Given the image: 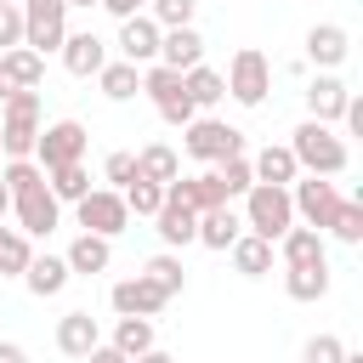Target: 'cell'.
I'll list each match as a JSON object with an SVG mask.
<instances>
[{
  "label": "cell",
  "instance_id": "ffe728a7",
  "mask_svg": "<svg viewBox=\"0 0 363 363\" xmlns=\"http://www.w3.org/2000/svg\"><path fill=\"white\" fill-rule=\"evenodd\" d=\"M164 193H170V199H182L193 216H204V210L227 204V199H221V187H216V170H199V176H176Z\"/></svg>",
  "mask_w": 363,
  "mask_h": 363
},
{
  "label": "cell",
  "instance_id": "d4e9b609",
  "mask_svg": "<svg viewBox=\"0 0 363 363\" xmlns=\"http://www.w3.org/2000/svg\"><path fill=\"white\" fill-rule=\"evenodd\" d=\"M250 170H255V182H267V187H289V182H301L295 153H289V147H272V142L250 159Z\"/></svg>",
  "mask_w": 363,
  "mask_h": 363
},
{
  "label": "cell",
  "instance_id": "30bf717a",
  "mask_svg": "<svg viewBox=\"0 0 363 363\" xmlns=\"http://www.w3.org/2000/svg\"><path fill=\"white\" fill-rule=\"evenodd\" d=\"M159 34H164V28H159L147 11L125 17V23H119V40H113L119 62H130V68H147V62H159Z\"/></svg>",
  "mask_w": 363,
  "mask_h": 363
},
{
  "label": "cell",
  "instance_id": "52a82bcc",
  "mask_svg": "<svg viewBox=\"0 0 363 363\" xmlns=\"http://www.w3.org/2000/svg\"><path fill=\"white\" fill-rule=\"evenodd\" d=\"M23 6V45L28 51H62L68 40V6L62 0H17Z\"/></svg>",
  "mask_w": 363,
  "mask_h": 363
},
{
  "label": "cell",
  "instance_id": "74e56055",
  "mask_svg": "<svg viewBox=\"0 0 363 363\" xmlns=\"http://www.w3.org/2000/svg\"><path fill=\"white\" fill-rule=\"evenodd\" d=\"M159 204H164V187H159V182H142V176H136V182L125 187V210H130V216H147V221H153Z\"/></svg>",
  "mask_w": 363,
  "mask_h": 363
},
{
  "label": "cell",
  "instance_id": "cb8c5ba5",
  "mask_svg": "<svg viewBox=\"0 0 363 363\" xmlns=\"http://www.w3.org/2000/svg\"><path fill=\"white\" fill-rule=\"evenodd\" d=\"M136 176H142V182H159V187H170V182L182 176V153H176L170 142H147V147L136 153Z\"/></svg>",
  "mask_w": 363,
  "mask_h": 363
},
{
  "label": "cell",
  "instance_id": "6da1fadb",
  "mask_svg": "<svg viewBox=\"0 0 363 363\" xmlns=\"http://www.w3.org/2000/svg\"><path fill=\"white\" fill-rule=\"evenodd\" d=\"M289 153H295V164L306 170V176H340L346 164H352V147H346V136L335 130V125H318V119H301L295 125V136L284 142Z\"/></svg>",
  "mask_w": 363,
  "mask_h": 363
},
{
  "label": "cell",
  "instance_id": "4fadbf2b",
  "mask_svg": "<svg viewBox=\"0 0 363 363\" xmlns=\"http://www.w3.org/2000/svg\"><path fill=\"white\" fill-rule=\"evenodd\" d=\"M108 306H113L119 318H159L170 301H164V295H159V289L136 272V278H119V284L108 289Z\"/></svg>",
  "mask_w": 363,
  "mask_h": 363
},
{
  "label": "cell",
  "instance_id": "5bb4252c",
  "mask_svg": "<svg viewBox=\"0 0 363 363\" xmlns=\"http://www.w3.org/2000/svg\"><path fill=\"white\" fill-rule=\"evenodd\" d=\"M346 102H352V91H346L340 74H318V79L306 85V119H318V125H340Z\"/></svg>",
  "mask_w": 363,
  "mask_h": 363
},
{
  "label": "cell",
  "instance_id": "7402d4cb",
  "mask_svg": "<svg viewBox=\"0 0 363 363\" xmlns=\"http://www.w3.org/2000/svg\"><path fill=\"white\" fill-rule=\"evenodd\" d=\"M68 272L74 278H96V272H108V261H113V244L108 238H96V233H79L74 244H68Z\"/></svg>",
  "mask_w": 363,
  "mask_h": 363
},
{
  "label": "cell",
  "instance_id": "9a60e30c",
  "mask_svg": "<svg viewBox=\"0 0 363 363\" xmlns=\"http://www.w3.org/2000/svg\"><path fill=\"white\" fill-rule=\"evenodd\" d=\"M102 62H108V40H96L91 28H79V34L62 40V68H68L74 79H96Z\"/></svg>",
  "mask_w": 363,
  "mask_h": 363
},
{
  "label": "cell",
  "instance_id": "5b68a950",
  "mask_svg": "<svg viewBox=\"0 0 363 363\" xmlns=\"http://www.w3.org/2000/svg\"><path fill=\"white\" fill-rule=\"evenodd\" d=\"M182 147H187V159H199V164H221V159H238V153H244V130L227 125V119L199 113V119L182 130Z\"/></svg>",
  "mask_w": 363,
  "mask_h": 363
},
{
  "label": "cell",
  "instance_id": "ab89813d",
  "mask_svg": "<svg viewBox=\"0 0 363 363\" xmlns=\"http://www.w3.org/2000/svg\"><path fill=\"white\" fill-rule=\"evenodd\" d=\"M102 182H113V193H125L136 182V153H108L102 159Z\"/></svg>",
  "mask_w": 363,
  "mask_h": 363
},
{
  "label": "cell",
  "instance_id": "44dd1931",
  "mask_svg": "<svg viewBox=\"0 0 363 363\" xmlns=\"http://www.w3.org/2000/svg\"><path fill=\"white\" fill-rule=\"evenodd\" d=\"M238 233H244V216H238L233 204H216V210L199 216V238H193V244H204V250H233Z\"/></svg>",
  "mask_w": 363,
  "mask_h": 363
},
{
  "label": "cell",
  "instance_id": "f1b7e54d",
  "mask_svg": "<svg viewBox=\"0 0 363 363\" xmlns=\"http://www.w3.org/2000/svg\"><path fill=\"white\" fill-rule=\"evenodd\" d=\"M0 68L11 74V85H17V91H40V79H45V57H40V51H28V45H11V51L0 57Z\"/></svg>",
  "mask_w": 363,
  "mask_h": 363
},
{
  "label": "cell",
  "instance_id": "4316f807",
  "mask_svg": "<svg viewBox=\"0 0 363 363\" xmlns=\"http://www.w3.org/2000/svg\"><path fill=\"white\" fill-rule=\"evenodd\" d=\"M142 278H147L164 301H176V295L187 289V267H182V255H176V250H159V255L142 267Z\"/></svg>",
  "mask_w": 363,
  "mask_h": 363
},
{
  "label": "cell",
  "instance_id": "277c9868",
  "mask_svg": "<svg viewBox=\"0 0 363 363\" xmlns=\"http://www.w3.org/2000/svg\"><path fill=\"white\" fill-rule=\"evenodd\" d=\"M221 79H227V96H233L238 108H261V102H267V91H272V62H267V51L238 45Z\"/></svg>",
  "mask_w": 363,
  "mask_h": 363
},
{
  "label": "cell",
  "instance_id": "4dcf8cb0",
  "mask_svg": "<svg viewBox=\"0 0 363 363\" xmlns=\"http://www.w3.org/2000/svg\"><path fill=\"white\" fill-rule=\"evenodd\" d=\"M182 91H187V102H193V108H216V102L227 96V79H221L216 68H204V62H199V68H187V74H182Z\"/></svg>",
  "mask_w": 363,
  "mask_h": 363
},
{
  "label": "cell",
  "instance_id": "7a4b0ae2",
  "mask_svg": "<svg viewBox=\"0 0 363 363\" xmlns=\"http://www.w3.org/2000/svg\"><path fill=\"white\" fill-rule=\"evenodd\" d=\"M34 142H40V91H11L0 102V153L34 159Z\"/></svg>",
  "mask_w": 363,
  "mask_h": 363
},
{
  "label": "cell",
  "instance_id": "f6af8a7d",
  "mask_svg": "<svg viewBox=\"0 0 363 363\" xmlns=\"http://www.w3.org/2000/svg\"><path fill=\"white\" fill-rule=\"evenodd\" d=\"M0 363H28V352L17 340H0Z\"/></svg>",
  "mask_w": 363,
  "mask_h": 363
},
{
  "label": "cell",
  "instance_id": "8d00e7d4",
  "mask_svg": "<svg viewBox=\"0 0 363 363\" xmlns=\"http://www.w3.org/2000/svg\"><path fill=\"white\" fill-rule=\"evenodd\" d=\"M323 233H335L340 244H363V199H340Z\"/></svg>",
  "mask_w": 363,
  "mask_h": 363
},
{
  "label": "cell",
  "instance_id": "2e32d148",
  "mask_svg": "<svg viewBox=\"0 0 363 363\" xmlns=\"http://www.w3.org/2000/svg\"><path fill=\"white\" fill-rule=\"evenodd\" d=\"M159 62L176 68V74L199 68V62H204V34H199L193 23H187V28H164V34H159Z\"/></svg>",
  "mask_w": 363,
  "mask_h": 363
},
{
  "label": "cell",
  "instance_id": "d6986e66",
  "mask_svg": "<svg viewBox=\"0 0 363 363\" xmlns=\"http://www.w3.org/2000/svg\"><path fill=\"white\" fill-rule=\"evenodd\" d=\"M272 250L284 255V267H323V261H329L323 233H312V227H301V221H295V227H289V233H284Z\"/></svg>",
  "mask_w": 363,
  "mask_h": 363
},
{
  "label": "cell",
  "instance_id": "9c48e42d",
  "mask_svg": "<svg viewBox=\"0 0 363 363\" xmlns=\"http://www.w3.org/2000/svg\"><path fill=\"white\" fill-rule=\"evenodd\" d=\"M289 204H295V221L301 227L323 233L329 216H335V204H340V187L329 176H306V182H289Z\"/></svg>",
  "mask_w": 363,
  "mask_h": 363
},
{
  "label": "cell",
  "instance_id": "e0dca14e",
  "mask_svg": "<svg viewBox=\"0 0 363 363\" xmlns=\"http://www.w3.org/2000/svg\"><path fill=\"white\" fill-rule=\"evenodd\" d=\"M153 233H159V244H164V250H182V244H193V238H199V216H193L182 199H170V193H164V204H159V216H153Z\"/></svg>",
  "mask_w": 363,
  "mask_h": 363
},
{
  "label": "cell",
  "instance_id": "f35d334b",
  "mask_svg": "<svg viewBox=\"0 0 363 363\" xmlns=\"http://www.w3.org/2000/svg\"><path fill=\"white\" fill-rule=\"evenodd\" d=\"M193 6H199V0H147V17H153L159 28H187V23H193Z\"/></svg>",
  "mask_w": 363,
  "mask_h": 363
},
{
  "label": "cell",
  "instance_id": "e575fe53",
  "mask_svg": "<svg viewBox=\"0 0 363 363\" xmlns=\"http://www.w3.org/2000/svg\"><path fill=\"white\" fill-rule=\"evenodd\" d=\"M108 346H119L125 357H142V352H153V318H119Z\"/></svg>",
  "mask_w": 363,
  "mask_h": 363
},
{
  "label": "cell",
  "instance_id": "484cf974",
  "mask_svg": "<svg viewBox=\"0 0 363 363\" xmlns=\"http://www.w3.org/2000/svg\"><path fill=\"white\" fill-rule=\"evenodd\" d=\"M227 255H233L238 278H267V272H272V255H278V250H272L267 238H255V233H238Z\"/></svg>",
  "mask_w": 363,
  "mask_h": 363
},
{
  "label": "cell",
  "instance_id": "ac0fdd59",
  "mask_svg": "<svg viewBox=\"0 0 363 363\" xmlns=\"http://www.w3.org/2000/svg\"><path fill=\"white\" fill-rule=\"evenodd\" d=\"M91 346H102V329H96V318H91L85 306L62 312V318H57V352H62V357H85Z\"/></svg>",
  "mask_w": 363,
  "mask_h": 363
},
{
  "label": "cell",
  "instance_id": "3957f363",
  "mask_svg": "<svg viewBox=\"0 0 363 363\" xmlns=\"http://www.w3.org/2000/svg\"><path fill=\"white\" fill-rule=\"evenodd\" d=\"M289 227H295V204H289V187H267V182H255V187L244 193V233H255V238L278 244Z\"/></svg>",
  "mask_w": 363,
  "mask_h": 363
},
{
  "label": "cell",
  "instance_id": "ee69618b",
  "mask_svg": "<svg viewBox=\"0 0 363 363\" xmlns=\"http://www.w3.org/2000/svg\"><path fill=\"white\" fill-rule=\"evenodd\" d=\"M102 11H113V17L125 23V17H136V11H147V0H102Z\"/></svg>",
  "mask_w": 363,
  "mask_h": 363
},
{
  "label": "cell",
  "instance_id": "7c38bea8",
  "mask_svg": "<svg viewBox=\"0 0 363 363\" xmlns=\"http://www.w3.org/2000/svg\"><path fill=\"white\" fill-rule=\"evenodd\" d=\"M346 57H352V34H346L340 23H312V28H306V62H312L318 74H335Z\"/></svg>",
  "mask_w": 363,
  "mask_h": 363
},
{
  "label": "cell",
  "instance_id": "681fc988",
  "mask_svg": "<svg viewBox=\"0 0 363 363\" xmlns=\"http://www.w3.org/2000/svg\"><path fill=\"white\" fill-rule=\"evenodd\" d=\"M62 6H68V11H74V6H79V11H91V6H102V0H62Z\"/></svg>",
  "mask_w": 363,
  "mask_h": 363
},
{
  "label": "cell",
  "instance_id": "1f68e13d",
  "mask_svg": "<svg viewBox=\"0 0 363 363\" xmlns=\"http://www.w3.org/2000/svg\"><path fill=\"white\" fill-rule=\"evenodd\" d=\"M142 91H147V102L153 108H164V102H182L187 91H182V74L176 68H164V62H147L142 68Z\"/></svg>",
  "mask_w": 363,
  "mask_h": 363
},
{
  "label": "cell",
  "instance_id": "c3c4849f",
  "mask_svg": "<svg viewBox=\"0 0 363 363\" xmlns=\"http://www.w3.org/2000/svg\"><path fill=\"white\" fill-rule=\"evenodd\" d=\"M11 216V193H6V182H0V221Z\"/></svg>",
  "mask_w": 363,
  "mask_h": 363
},
{
  "label": "cell",
  "instance_id": "d6a6232c",
  "mask_svg": "<svg viewBox=\"0 0 363 363\" xmlns=\"http://www.w3.org/2000/svg\"><path fill=\"white\" fill-rule=\"evenodd\" d=\"M45 187H51V199H57V204H79V199L91 193V170H85V164L45 170Z\"/></svg>",
  "mask_w": 363,
  "mask_h": 363
},
{
  "label": "cell",
  "instance_id": "f546056e",
  "mask_svg": "<svg viewBox=\"0 0 363 363\" xmlns=\"http://www.w3.org/2000/svg\"><path fill=\"white\" fill-rule=\"evenodd\" d=\"M96 85H102V96H108V102H130V96L142 91V68H130V62L108 57V62H102V74H96Z\"/></svg>",
  "mask_w": 363,
  "mask_h": 363
},
{
  "label": "cell",
  "instance_id": "8992f818",
  "mask_svg": "<svg viewBox=\"0 0 363 363\" xmlns=\"http://www.w3.org/2000/svg\"><path fill=\"white\" fill-rule=\"evenodd\" d=\"M85 147H91V130H85L79 119H57V125H40V142H34V164H40V170L85 164Z\"/></svg>",
  "mask_w": 363,
  "mask_h": 363
},
{
  "label": "cell",
  "instance_id": "d590c367",
  "mask_svg": "<svg viewBox=\"0 0 363 363\" xmlns=\"http://www.w3.org/2000/svg\"><path fill=\"white\" fill-rule=\"evenodd\" d=\"M216 187H221V199L233 204V199H244L250 187H255V170H250V159L238 153V159H221L216 164Z\"/></svg>",
  "mask_w": 363,
  "mask_h": 363
},
{
  "label": "cell",
  "instance_id": "f907efd6",
  "mask_svg": "<svg viewBox=\"0 0 363 363\" xmlns=\"http://www.w3.org/2000/svg\"><path fill=\"white\" fill-rule=\"evenodd\" d=\"M340 363H363V352H346V357H340Z\"/></svg>",
  "mask_w": 363,
  "mask_h": 363
},
{
  "label": "cell",
  "instance_id": "ba28073f",
  "mask_svg": "<svg viewBox=\"0 0 363 363\" xmlns=\"http://www.w3.org/2000/svg\"><path fill=\"white\" fill-rule=\"evenodd\" d=\"M74 216H79V233H96V238H108V244L130 227L125 193H113V187H91V193L74 204Z\"/></svg>",
  "mask_w": 363,
  "mask_h": 363
},
{
  "label": "cell",
  "instance_id": "7bdbcfd3",
  "mask_svg": "<svg viewBox=\"0 0 363 363\" xmlns=\"http://www.w3.org/2000/svg\"><path fill=\"white\" fill-rule=\"evenodd\" d=\"M79 363H130V357H125L119 346H108V340H102V346H91V352H85Z\"/></svg>",
  "mask_w": 363,
  "mask_h": 363
},
{
  "label": "cell",
  "instance_id": "603a6c76",
  "mask_svg": "<svg viewBox=\"0 0 363 363\" xmlns=\"http://www.w3.org/2000/svg\"><path fill=\"white\" fill-rule=\"evenodd\" d=\"M68 261L62 255H34L28 267H23V284H28V295H40V301H51V295H62L68 289Z\"/></svg>",
  "mask_w": 363,
  "mask_h": 363
},
{
  "label": "cell",
  "instance_id": "60d3db41",
  "mask_svg": "<svg viewBox=\"0 0 363 363\" xmlns=\"http://www.w3.org/2000/svg\"><path fill=\"white\" fill-rule=\"evenodd\" d=\"M340 357H346L340 335H312V340L301 346V363H340Z\"/></svg>",
  "mask_w": 363,
  "mask_h": 363
},
{
  "label": "cell",
  "instance_id": "83f0119b",
  "mask_svg": "<svg viewBox=\"0 0 363 363\" xmlns=\"http://www.w3.org/2000/svg\"><path fill=\"white\" fill-rule=\"evenodd\" d=\"M284 295L289 301H323L329 295V261L323 267H284Z\"/></svg>",
  "mask_w": 363,
  "mask_h": 363
},
{
  "label": "cell",
  "instance_id": "b9f144b4",
  "mask_svg": "<svg viewBox=\"0 0 363 363\" xmlns=\"http://www.w3.org/2000/svg\"><path fill=\"white\" fill-rule=\"evenodd\" d=\"M11 45H23V6L17 0H0V57Z\"/></svg>",
  "mask_w": 363,
  "mask_h": 363
},
{
  "label": "cell",
  "instance_id": "8fae6325",
  "mask_svg": "<svg viewBox=\"0 0 363 363\" xmlns=\"http://www.w3.org/2000/svg\"><path fill=\"white\" fill-rule=\"evenodd\" d=\"M11 216H17V233L45 238V233H57L62 204H57V199H51V187L40 182V187H28V193H17V199H11Z\"/></svg>",
  "mask_w": 363,
  "mask_h": 363
},
{
  "label": "cell",
  "instance_id": "7dc6e473",
  "mask_svg": "<svg viewBox=\"0 0 363 363\" xmlns=\"http://www.w3.org/2000/svg\"><path fill=\"white\" fill-rule=\"evenodd\" d=\"M11 91H17V85H11V74H6V68H0V102H6V96H11Z\"/></svg>",
  "mask_w": 363,
  "mask_h": 363
},
{
  "label": "cell",
  "instance_id": "836d02e7",
  "mask_svg": "<svg viewBox=\"0 0 363 363\" xmlns=\"http://www.w3.org/2000/svg\"><path fill=\"white\" fill-rule=\"evenodd\" d=\"M34 261V244H28V233H17V227H6L0 221V278H23V267Z\"/></svg>",
  "mask_w": 363,
  "mask_h": 363
},
{
  "label": "cell",
  "instance_id": "bcb514c9",
  "mask_svg": "<svg viewBox=\"0 0 363 363\" xmlns=\"http://www.w3.org/2000/svg\"><path fill=\"white\" fill-rule=\"evenodd\" d=\"M130 363H176V357H170V352H159V346H153V352H142V357H130Z\"/></svg>",
  "mask_w": 363,
  "mask_h": 363
}]
</instances>
